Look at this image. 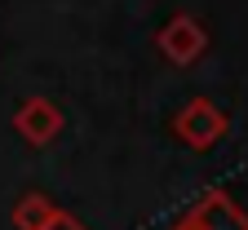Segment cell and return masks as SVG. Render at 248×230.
Here are the masks:
<instances>
[{
    "label": "cell",
    "mask_w": 248,
    "mask_h": 230,
    "mask_svg": "<svg viewBox=\"0 0 248 230\" xmlns=\"http://www.w3.org/2000/svg\"><path fill=\"white\" fill-rule=\"evenodd\" d=\"M226 128H231V120H226V111L222 107H213L208 97H191L182 111H177V120H173V133L191 146V151H208V146H217L226 138Z\"/></svg>",
    "instance_id": "1"
},
{
    "label": "cell",
    "mask_w": 248,
    "mask_h": 230,
    "mask_svg": "<svg viewBox=\"0 0 248 230\" xmlns=\"http://www.w3.org/2000/svg\"><path fill=\"white\" fill-rule=\"evenodd\" d=\"M155 45H160V53L173 62V67H191V62L204 58L208 49V31L195 14H177L160 27V36H155Z\"/></svg>",
    "instance_id": "2"
},
{
    "label": "cell",
    "mask_w": 248,
    "mask_h": 230,
    "mask_svg": "<svg viewBox=\"0 0 248 230\" xmlns=\"http://www.w3.org/2000/svg\"><path fill=\"white\" fill-rule=\"evenodd\" d=\"M62 111L58 102H49V97H27V102L14 111V128H18V138L31 142V146H49L58 133H62Z\"/></svg>",
    "instance_id": "3"
},
{
    "label": "cell",
    "mask_w": 248,
    "mask_h": 230,
    "mask_svg": "<svg viewBox=\"0 0 248 230\" xmlns=\"http://www.w3.org/2000/svg\"><path fill=\"white\" fill-rule=\"evenodd\" d=\"M186 221H191L195 230H248V213L226 190H208L204 199L186 213Z\"/></svg>",
    "instance_id": "4"
},
{
    "label": "cell",
    "mask_w": 248,
    "mask_h": 230,
    "mask_svg": "<svg viewBox=\"0 0 248 230\" xmlns=\"http://www.w3.org/2000/svg\"><path fill=\"white\" fill-rule=\"evenodd\" d=\"M53 213H58V204L49 199L45 190H27L22 199L14 204V226H18V230H36V226H45Z\"/></svg>",
    "instance_id": "5"
},
{
    "label": "cell",
    "mask_w": 248,
    "mask_h": 230,
    "mask_svg": "<svg viewBox=\"0 0 248 230\" xmlns=\"http://www.w3.org/2000/svg\"><path fill=\"white\" fill-rule=\"evenodd\" d=\"M36 230H89V226H84L80 217H71V213H62V208H58V213H53L45 226H36Z\"/></svg>",
    "instance_id": "6"
},
{
    "label": "cell",
    "mask_w": 248,
    "mask_h": 230,
    "mask_svg": "<svg viewBox=\"0 0 248 230\" xmlns=\"http://www.w3.org/2000/svg\"><path fill=\"white\" fill-rule=\"evenodd\" d=\"M173 230H195V226H191V221H186V217H182V221H177V226H173Z\"/></svg>",
    "instance_id": "7"
}]
</instances>
